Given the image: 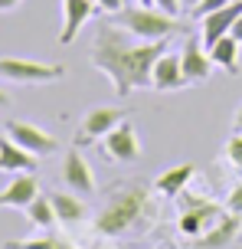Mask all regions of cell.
Instances as JSON below:
<instances>
[{
    "label": "cell",
    "mask_w": 242,
    "mask_h": 249,
    "mask_svg": "<svg viewBox=\"0 0 242 249\" xmlns=\"http://www.w3.org/2000/svg\"><path fill=\"white\" fill-rule=\"evenodd\" d=\"M167 53V39H144V43H131V33L115 26L112 20L98 26L95 43H92L89 59L102 75L112 79L115 95H131L134 89L151 86V69L157 56Z\"/></svg>",
    "instance_id": "1"
},
{
    "label": "cell",
    "mask_w": 242,
    "mask_h": 249,
    "mask_svg": "<svg viewBox=\"0 0 242 249\" xmlns=\"http://www.w3.org/2000/svg\"><path fill=\"white\" fill-rule=\"evenodd\" d=\"M157 220V203L147 194V187L131 184L121 187L108 200L98 216H95V233L98 236H128V233H144Z\"/></svg>",
    "instance_id": "2"
},
{
    "label": "cell",
    "mask_w": 242,
    "mask_h": 249,
    "mask_svg": "<svg viewBox=\"0 0 242 249\" xmlns=\"http://www.w3.org/2000/svg\"><path fill=\"white\" fill-rule=\"evenodd\" d=\"M112 23L128 30L138 39H167L170 33H180V20L164 13L161 7H144V3H128L125 10L112 13Z\"/></svg>",
    "instance_id": "3"
},
{
    "label": "cell",
    "mask_w": 242,
    "mask_h": 249,
    "mask_svg": "<svg viewBox=\"0 0 242 249\" xmlns=\"http://www.w3.org/2000/svg\"><path fill=\"white\" fill-rule=\"evenodd\" d=\"M177 203H180L177 230H180V236H187L190 243H196V239L203 236L206 230L223 216L219 207L210 197H203V194H190V190H183V194L177 197Z\"/></svg>",
    "instance_id": "4"
},
{
    "label": "cell",
    "mask_w": 242,
    "mask_h": 249,
    "mask_svg": "<svg viewBox=\"0 0 242 249\" xmlns=\"http://www.w3.org/2000/svg\"><path fill=\"white\" fill-rule=\"evenodd\" d=\"M65 69L59 62H36L20 59V56H0V79L20 82V86H39V82H56L63 79Z\"/></svg>",
    "instance_id": "5"
},
{
    "label": "cell",
    "mask_w": 242,
    "mask_h": 249,
    "mask_svg": "<svg viewBox=\"0 0 242 249\" xmlns=\"http://www.w3.org/2000/svg\"><path fill=\"white\" fill-rule=\"evenodd\" d=\"M128 118L125 108H112V105H98V108H92L82 124H79L76 131V148H85V144H95V141H102L115 124H121Z\"/></svg>",
    "instance_id": "6"
},
{
    "label": "cell",
    "mask_w": 242,
    "mask_h": 249,
    "mask_svg": "<svg viewBox=\"0 0 242 249\" xmlns=\"http://www.w3.org/2000/svg\"><path fill=\"white\" fill-rule=\"evenodd\" d=\"M102 154L105 158H112L118 164H131L141 158V141H138V131L131 128L128 122L115 124L108 135L102 138Z\"/></svg>",
    "instance_id": "7"
},
{
    "label": "cell",
    "mask_w": 242,
    "mask_h": 249,
    "mask_svg": "<svg viewBox=\"0 0 242 249\" xmlns=\"http://www.w3.org/2000/svg\"><path fill=\"white\" fill-rule=\"evenodd\" d=\"M7 135H10L20 148H26L30 154H36V158H46V154L56 151V138H52L49 131L36 128V124H30V122H7Z\"/></svg>",
    "instance_id": "8"
},
{
    "label": "cell",
    "mask_w": 242,
    "mask_h": 249,
    "mask_svg": "<svg viewBox=\"0 0 242 249\" xmlns=\"http://www.w3.org/2000/svg\"><path fill=\"white\" fill-rule=\"evenodd\" d=\"M180 66H183V75H187V82H206L216 62H213V56L206 53L203 39L187 36L183 50H180Z\"/></svg>",
    "instance_id": "9"
},
{
    "label": "cell",
    "mask_w": 242,
    "mask_h": 249,
    "mask_svg": "<svg viewBox=\"0 0 242 249\" xmlns=\"http://www.w3.org/2000/svg\"><path fill=\"white\" fill-rule=\"evenodd\" d=\"M242 17V0H229L226 7H219V10L206 13L203 20V33H200V39H203V46L210 50L213 43H216L219 36H226V33H232V23Z\"/></svg>",
    "instance_id": "10"
},
{
    "label": "cell",
    "mask_w": 242,
    "mask_h": 249,
    "mask_svg": "<svg viewBox=\"0 0 242 249\" xmlns=\"http://www.w3.org/2000/svg\"><path fill=\"white\" fill-rule=\"evenodd\" d=\"M63 180H65L69 190H76V194H82V197L95 194V174H92L89 161L82 158V151H79V148H72L63 158Z\"/></svg>",
    "instance_id": "11"
},
{
    "label": "cell",
    "mask_w": 242,
    "mask_h": 249,
    "mask_svg": "<svg viewBox=\"0 0 242 249\" xmlns=\"http://www.w3.org/2000/svg\"><path fill=\"white\" fill-rule=\"evenodd\" d=\"M183 86H190V82H187V75H183L180 56L161 53L157 62H154V69H151V89H157V92H177V89H183Z\"/></svg>",
    "instance_id": "12"
},
{
    "label": "cell",
    "mask_w": 242,
    "mask_h": 249,
    "mask_svg": "<svg viewBox=\"0 0 242 249\" xmlns=\"http://www.w3.org/2000/svg\"><path fill=\"white\" fill-rule=\"evenodd\" d=\"M92 13H95V0H63V30H59L63 46H69L82 33V26L89 23Z\"/></svg>",
    "instance_id": "13"
},
{
    "label": "cell",
    "mask_w": 242,
    "mask_h": 249,
    "mask_svg": "<svg viewBox=\"0 0 242 249\" xmlns=\"http://www.w3.org/2000/svg\"><path fill=\"white\" fill-rule=\"evenodd\" d=\"M36 154H30L26 148H20L10 135L3 138L0 135V171L3 174H30V171H36Z\"/></svg>",
    "instance_id": "14"
},
{
    "label": "cell",
    "mask_w": 242,
    "mask_h": 249,
    "mask_svg": "<svg viewBox=\"0 0 242 249\" xmlns=\"http://www.w3.org/2000/svg\"><path fill=\"white\" fill-rule=\"evenodd\" d=\"M39 197V184L33 174H16L10 184L0 190V207H13V210H26L33 200Z\"/></svg>",
    "instance_id": "15"
},
{
    "label": "cell",
    "mask_w": 242,
    "mask_h": 249,
    "mask_svg": "<svg viewBox=\"0 0 242 249\" xmlns=\"http://www.w3.org/2000/svg\"><path fill=\"white\" fill-rule=\"evenodd\" d=\"M236 233H239V216H236V213H226V216H219L193 246L196 249H223L236 239Z\"/></svg>",
    "instance_id": "16"
},
{
    "label": "cell",
    "mask_w": 242,
    "mask_h": 249,
    "mask_svg": "<svg viewBox=\"0 0 242 249\" xmlns=\"http://www.w3.org/2000/svg\"><path fill=\"white\" fill-rule=\"evenodd\" d=\"M193 174H196V164H174L170 171H164V174L157 177V194H164V197H174L177 200L183 190H187V184L193 180Z\"/></svg>",
    "instance_id": "17"
},
{
    "label": "cell",
    "mask_w": 242,
    "mask_h": 249,
    "mask_svg": "<svg viewBox=\"0 0 242 249\" xmlns=\"http://www.w3.org/2000/svg\"><path fill=\"white\" fill-rule=\"evenodd\" d=\"M239 46H242L239 39L232 36V33H226V36H219L206 53L213 56V62H216V66H223L229 75H236V72H239Z\"/></svg>",
    "instance_id": "18"
},
{
    "label": "cell",
    "mask_w": 242,
    "mask_h": 249,
    "mask_svg": "<svg viewBox=\"0 0 242 249\" xmlns=\"http://www.w3.org/2000/svg\"><path fill=\"white\" fill-rule=\"evenodd\" d=\"M52 210H56V223L63 226H79L85 220V203L72 194H52Z\"/></svg>",
    "instance_id": "19"
},
{
    "label": "cell",
    "mask_w": 242,
    "mask_h": 249,
    "mask_svg": "<svg viewBox=\"0 0 242 249\" xmlns=\"http://www.w3.org/2000/svg\"><path fill=\"white\" fill-rule=\"evenodd\" d=\"M26 216H30V223L39 226V230H46V226L56 223V210H52V200L49 197H36L30 207H26Z\"/></svg>",
    "instance_id": "20"
},
{
    "label": "cell",
    "mask_w": 242,
    "mask_h": 249,
    "mask_svg": "<svg viewBox=\"0 0 242 249\" xmlns=\"http://www.w3.org/2000/svg\"><path fill=\"white\" fill-rule=\"evenodd\" d=\"M223 154H226V161H229L232 167H239V171H242V131H232V135H229Z\"/></svg>",
    "instance_id": "21"
},
{
    "label": "cell",
    "mask_w": 242,
    "mask_h": 249,
    "mask_svg": "<svg viewBox=\"0 0 242 249\" xmlns=\"http://www.w3.org/2000/svg\"><path fill=\"white\" fill-rule=\"evenodd\" d=\"M229 0H200L196 7L190 10V17H196V20H203L206 13H213V10H219V7H226Z\"/></svg>",
    "instance_id": "22"
},
{
    "label": "cell",
    "mask_w": 242,
    "mask_h": 249,
    "mask_svg": "<svg viewBox=\"0 0 242 249\" xmlns=\"http://www.w3.org/2000/svg\"><path fill=\"white\" fill-rule=\"evenodd\" d=\"M226 210L236 213V216H242V184L229 190V197H226Z\"/></svg>",
    "instance_id": "23"
},
{
    "label": "cell",
    "mask_w": 242,
    "mask_h": 249,
    "mask_svg": "<svg viewBox=\"0 0 242 249\" xmlns=\"http://www.w3.org/2000/svg\"><path fill=\"white\" fill-rule=\"evenodd\" d=\"M128 7V0H95V10H102V13H118V10H125Z\"/></svg>",
    "instance_id": "24"
},
{
    "label": "cell",
    "mask_w": 242,
    "mask_h": 249,
    "mask_svg": "<svg viewBox=\"0 0 242 249\" xmlns=\"http://www.w3.org/2000/svg\"><path fill=\"white\" fill-rule=\"evenodd\" d=\"M154 7H161V10L170 13V17H177V13L183 10V3H180V0H154Z\"/></svg>",
    "instance_id": "25"
},
{
    "label": "cell",
    "mask_w": 242,
    "mask_h": 249,
    "mask_svg": "<svg viewBox=\"0 0 242 249\" xmlns=\"http://www.w3.org/2000/svg\"><path fill=\"white\" fill-rule=\"evenodd\" d=\"M23 0H0V13H10V10H16Z\"/></svg>",
    "instance_id": "26"
},
{
    "label": "cell",
    "mask_w": 242,
    "mask_h": 249,
    "mask_svg": "<svg viewBox=\"0 0 242 249\" xmlns=\"http://www.w3.org/2000/svg\"><path fill=\"white\" fill-rule=\"evenodd\" d=\"M232 131H242V108H236V115H232Z\"/></svg>",
    "instance_id": "27"
},
{
    "label": "cell",
    "mask_w": 242,
    "mask_h": 249,
    "mask_svg": "<svg viewBox=\"0 0 242 249\" xmlns=\"http://www.w3.org/2000/svg\"><path fill=\"white\" fill-rule=\"evenodd\" d=\"M232 36H236V39H239V43H242V17H239V20H236V23H232Z\"/></svg>",
    "instance_id": "28"
},
{
    "label": "cell",
    "mask_w": 242,
    "mask_h": 249,
    "mask_svg": "<svg viewBox=\"0 0 242 249\" xmlns=\"http://www.w3.org/2000/svg\"><path fill=\"white\" fill-rule=\"evenodd\" d=\"M180 3H183V10H193V7H196L200 0H180Z\"/></svg>",
    "instance_id": "29"
},
{
    "label": "cell",
    "mask_w": 242,
    "mask_h": 249,
    "mask_svg": "<svg viewBox=\"0 0 242 249\" xmlns=\"http://www.w3.org/2000/svg\"><path fill=\"white\" fill-rule=\"evenodd\" d=\"M3 105H10V95H7V92L0 89V108H3Z\"/></svg>",
    "instance_id": "30"
},
{
    "label": "cell",
    "mask_w": 242,
    "mask_h": 249,
    "mask_svg": "<svg viewBox=\"0 0 242 249\" xmlns=\"http://www.w3.org/2000/svg\"><path fill=\"white\" fill-rule=\"evenodd\" d=\"M134 3H144V7H154V0H134Z\"/></svg>",
    "instance_id": "31"
},
{
    "label": "cell",
    "mask_w": 242,
    "mask_h": 249,
    "mask_svg": "<svg viewBox=\"0 0 242 249\" xmlns=\"http://www.w3.org/2000/svg\"><path fill=\"white\" fill-rule=\"evenodd\" d=\"M95 249H115V246H95Z\"/></svg>",
    "instance_id": "32"
},
{
    "label": "cell",
    "mask_w": 242,
    "mask_h": 249,
    "mask_svg": "<svg viewBox=\"0 0 242 249\" xmlns=\"http://www.w3.org/2000/svg\"><path fill=\"white\" fill-rule=\"evenodd\" d=\"M157 249H174V246H157Z\"/></svg>",
    "instance_id": "33"
},
{
    "label": "cell",
    "mask_w": 242,
    "mask_h": 249,
    "mask_svg": "<svg viewBox=\"0 0 242 249\" xmlns=\"http://www.w3.org/2000/svg\"><path fill=\"white\" fill-rule=\"evenodd\" d=\"M128 3H134V0H128Z\"/></svg>",
    "instance_id": "34"
}]
</instances>
